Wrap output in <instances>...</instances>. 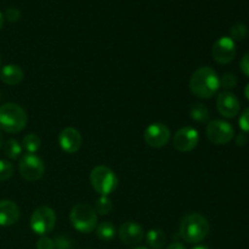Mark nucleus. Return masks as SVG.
<instances>
[{"label": "nucleus", "mask_w": 249, "mask_h": 249, "mask_svg": "<svg viewBox=\"0 0 249 249\" xmlns=\"http://www.w3.org/2000/svg\"><path fill=\"white\" fill-rule=\"evenodd\" d=\"M190 91L199 99H209L218 92L220 78L218 73L209 66H203L192 73L190 78Z\"/></svg>", "instance_id": "nucleus-1"}, {"label": "nucleus", "mask_w": 249, "mask_h": 249, "mask_svg": "<svg viewBox=\"0 0 249 249\" xmlns=\"http://www.w3.org/2000/svg\"><path fill=\"white\" fill-rule=\"evenodd\" d=\"M19 207L10 199H0V226H12L18 221Z\"/></svg>", "instance_id": "nucleus-15"}, {"label": "nucleus", "mask_w": 249, "mask_h": 249, "mask_svg": "<svg viewBox=\"0 0 249 249\" xmlns=\"http://www.w3.org/2000/svg\"><path fill=\"white\" fill-rule=\"evenodd\" d=\"M190 117L197 123H206L209 119V111L204 105L196 104L190 107Z\"/></svg>", "instance_id": "nucleus-19"}, {"label": "nucleus", "mask_w": 249, "mask_h": 249, "mask_svg": "<svg viewBox=\"0 0 249 249\" xmlns=\"http://www.w3.org/2000/svg\"><path fill=\"white\" fill-rule=\"evenodd\" d=\"M4 18H6L7 21L14 23V22H17L21 18V11H19L17 7H9V9H6V11H5Z\"/></svg>", "instance_id": "nucleus-27"}, {"label": "nucleus", "mask_w": 249, "mask_h": 249, "mask_svg": "<svg viewBox=\"0 0 249 249\" xmlns=\"http://www.w3.org/2000/svg\"><path fill=\"white\" fill-rule=\"evenodd\" d=\"M4 15L1 14V12H0V29L2 28V26H4Z\"/></svg>", "instance_id": "nucleus-34"}, {"label": "nucleus", "mask_w": 249, "mask_h": 249, "mask_svg": "<svg viewBox=\"0 0 249 249\" xmlns=\"http://www.w3.org/2000/svg\"><path fill=\"white\" fill-rule=\"evenodd\" d=\"M240 67L243 74L249 78V53H246V55L242 57V60H241V63H240Z\"/></svg>", "instance_id": "nucleus-30"}, {"label": "nucleus", "mask_w": 249, "mask_h": 249, "mask_svg": "<svg viewBox=\"0 0 249 249\" xmlns=\"http://www.w3.org/2000/svg\"><path fill=\"white\" fill-rule=\"evenodd\" d=\"M2 147H4L5 156L10 158V160H17L21 156L22 150H23L21 143L17 140H15V139H9L6 142H4Z\"/></svg>", "instance_id": "nucleus-20"}, {"label": "nucleus", "mask_w": 249, "mask_h": 249, "mask_svg": "<svg viewBox=\"0 0 249 249\" xmlns=\"http://www.w3.org/2000/svg\"><path fill=\"white\" fill-rule=\"evenodd\" d=\"M15 167L6 160H0V181H6L14 175Z\"/></svg>", "instance_id": "nucleus-24"}, {"label": "nucleus", "mask_w": 249, "mask_h": 249, "mask_svg": "<svg viewBox=\"0 0 249 249\" xmlns=\"http://www.w3.org/2000/svg\"><path fill=\"white\" fill-rule=\"evenodd\" d=\"M55 249H71L72 247V241L67 236H58L53 240Z\"/></svg>", "instance_id": "nucleus-26"}, {"label": "nucleus", "mask_w": 249, "mask_h": 249, "mask_svg": "<svg viewBox=\"0 0 249 249\" xmlns=\"http://www.w3.org/2000/svg\"><path fill=\"white\" fill-rule=\"evenodd\" d=\"M206 135L208 140L214 145H226L235 136L232 125L225 121L214 119L208 123L206 128Z\"/></svg>", "instance_id": "nucleus-8"}, {"label": "nucleus", "mask_w": 249, "mask_h": 249, "mask_svg": "<svg viewBox=\"0 0 249 249\" xmlns=\"http://www.w3.org/2000/svg\"><path fill=\"white\" fill-rule=\"evenodd\" d=\"M238 124H240V128L243 133L249 134V108H246L245 111L241 113Z\"/></svg>", "instance_id": "nucleus-28"}, {"label": "nucleus", "mask_w": 249, "mask_h": 249, "mask_svg": "<svg viewBox=\"0 0 249 249\" xmlns=\"http://www.w3.org/2000/svg\"><path fill=\"white\" fill-rule=\"evenodd\" d=\"M90 184L100 196H109L118 186V178L111 168L97 165L90 173Z\"/></svg>", "instance_id": "nucleus-4"}, {"label": "nucleus", "mask_w": 249, "mask_h": 249, "mask_svg": "<svg viewBox=\"0 0 249 249\" xmlns=\"http://www.w3.org/2000/svg\"><path fill=\"white\" fill-rule=\"evenodd\" d=\"M41 146V140L36 134H28L23 138L22 140V148L26 151L27 153H36V151H39Z\"/></svg>", "instance_id": "nucleus-21"}, {"label": "nucleus", "mask_w": 249, "mask_h": 249, "mask_svg": "<svg viewBox=\"0 0 249 249\" xmlns=\"http://www.w3.org/2000/svg\"><path fill=\"white\" fill-rule=\"evenodd\" d=\"M245 96H246V99L249 101V84H247V87L245 88Z\"/></svg>", "instance_id": "nucleus-33"}, {"label": "nucleus", "mask_w": 249, "mask_h": 249, "mask_svg": "<svg viewBox=\"0 0 249 249\" xmlns=\"http://www.w3.org/2000/svg\"><path fill=\"white\" fill-rule=\"evenodd\" d=\"M192 249H211V248L207 247V246H196V247H194Z\"/></svg>", "instance_id": "nucleus-36"}, {"label": "nucleus", "mask_w": 249, "mask_h": 249, "mask_svg": "<svg viewBox=\"0 0 249 249\" xmlns=\"http://www.w3.org/2000/svg\"><path fill=\"white\" fill-rule=\"evenodd\" d=\"M165 249H186V248H185V246L182 245V243L174 242V243H172V245L168 246V247Z\"/></svg>", "instance_id": "nucleus-32"}, {"label": "nucleus", "mask_w": 249, "mask_h": 249, "mask_svg": "<svg viewBox=\"0 0 249 249\" xmlns=\"http://www.w3.org/2000/svg\"><path fill=\"white\" fill-rule=\"evenodd\" d=\"M31 229L39 236H46L56 225V213L48 206H41L32 213Z\"/></svg>", "instance_id": "nucleus-6"}, {"label": "nucleus", "mask_w": 249, "mask_h": 249, "mask_svg": "<svg viewBox=\"0 0 249 249\" xmlns=\"http://www.w3.org/2000/svg\"><path fill=\"white\" fill-rule=\"evenodd\" d=\"M246 142H247V136H246L245 134H240V135L236 138V143H237L238 146L246 145Z\"/></svg>", "instance_id": "nucleus-31"}, {"label": "nucleus", "mask_w": 249, "mask_h": 249, "mask_svg": "<svg viewBox=\"0 0 249 249\" xmlns=\"http://www.w3.org/2000/svg\"><path fill=\"white\" fill-rule=\"evenodd\" d=\"M36 249H55L53 240L46 237V236H41V237L36 241Z\"/></svg>", "instance_id": "nucleus-29"}, {"label": "nucleus", "mask_w": 249, "mask_h": 249, "mask_svg": "<svg viewBox=\"0 0 249 249\" xmlns=\"http://www.w3.org/2000/svg\"><path fill=\"white\" fill-rule=\"evenodd\" d=\"M216 108L219 113L225 118H235L241 109L240 100L231 91H223L216 99Z\"/></svg>", "instance_id": "nucleus-12"}, {"label": "nucleus", "mask_w": 249, "mask_h": 249, "mask_svg": "<svg viewBox=\"0 0 249 249\" xmlns=\"http://www.w3.org/2000/svg\"><path fill=\"white\" fill-rule=\"evenodd\" d=\"M28 122L26 111L19 105L5 104L0 106V129L6 133L16 134L23 130Z\"/></svg>", "instance_id": "nucleus-3"}, {"label": "nucleus", "mask_w": 249, "mask_h": 249, "mask_svg": "<svg viewBox=\"0 0 249 249\" xmlns=\"http://www.w3.org/2000/svg\"><path fill=\"white\" fill-rule=\"evenodd\" d=\"M236 85H237V78L232 73H225L220 78V88L225 89V91L233 89Z\"/></svg>", "instance_id": "nucleus-25"}, {"label": "nucleus", "mask_w": 249, "mask_h": 249, "mask_svg": "<svg viewBox=\"0 0 249 249\" xmlns=\"http://www.w3.org/2000/svg\"><path fill=\"white\" fill-rule=\"evenodd\" d=\"M247 34H248L247 26H246L245 23H241V22L233 24L230 29V36H231L230 38L232 39L233 41L242 40V39H245L246 36H247Z\"/></svg>", "instance_id": "nucleus-23"}, {"label": "nucleus", "mask_w": 249, "mask_h": 249, "mask_svg": "<svg viewBox=\"0 0 249 249\" xmlns=\"http://www.w3.org/2000/svg\"><path fill=\"white\" fill-rule=\"evenodd\" d=\"M82 135L77 129L72 128V126L65 128L58 135V145L62 148V151H65L66 153H70V155L78 152L82 147Z\"/></svg>", "instance_id": "nucleus-13"}, {"label": "nucleus", "mask_w": 249, "mask_h": 249, "mask_svg": "<svg viewBox=\"0 0 249 249\" xmlns=\"http://www.w3.org/2000/svg\"><path fill=\"white\" fill-rule=\"evenodd\" d=\"M146 241L152 249H160L167 242V236L160 229H152L146 233Z\"/></svg>", "instance_id": "nucleus-17"}, {"label": "nucleus", "mask_w": 249, "mask_h": 249, "mask_svg": "<svg viewBox=\"0 0 249 249\" xmlns=\"http://www.w3.org/2000/svg\"><path fill=\"white\" fill-rule=\"evenodd\" d=\"M118 233L122 242L128 246L138 245L143 240V236H145L142 226L136 221H125L122 224Z\"/></svg>", "instance_id": "nucleus-14"}, {"label": "nucleus", "mask_w": 249, "mask_h": 249, "mask_svg": "<svg viewBox=\"0 0 249 249\" xmlns=\"http://www.w3.org/2000/svg\"><path fill=\"white\" fill-rule=\"evenodd\" d=\"M2 145H4V138H2V134L0 131V148L2 147Z\"/></svg>", "instance_id": "nucleus-35"}, {"label": "nucleus", "mask_w": 249, "mask_h": 249, "mask_svg": "<svg viewBox=\"0 0 249 249\" xmlns=\"http://www.w3.org/2000/svg\"><path fill=\"white\" fill-rule=\"evenodd\" d=\"M96 214L100 215H107V214L111 213V211L113 209V203H112L111 199L108 198V196H100L99 198L95 202L94 207Z\"/></svg>", "instance_id": "nucleus-22"}, {"label": "nucleus", "mask_w": 249, "mask_h": 249, "mask_svg": "<svg viewBox=\"0 0 249 249\" xmlns=\"http://www.w3.org/2000/svg\"><path fill=\"white\" fill-rule=\"evenodd\" d=\"M198 142L199 134L192 126H184L173 136V146L179 152H190L197 147Z\"/></svg>", "instance_id": "nucleus-11"}, {"label": "nucleus", "mask_w": 249, "mask_h": 249, "mask_svg": "<svg viewBox=\"0 0 249 249\" xmlns=\"http://www.w3.org/2000/svg\"><path fill=\"white\" fill-rule=\"evenodd\" d=\"M24 72L22 68L17 65H6L0 70V80L6 85H14L19 84L23 80Z\"/></svg>", "instance_id": "nucleus-16"}, {"label": "nucleus", "mask_w": 249, "mask_h": 249, "mask_svg": "<svg viewBox=\"0 0 249 249\" xmlns=\"http://www.w3.org/2000/svg\"><path fill=\"white\" fill-rule=\"evenodd\" d=\"M211 226L206 216L199 213H190L180 223V235L187 243L202 242L208 236Z\"/></svg>", "instance_id": "nucleus-2"}, {"label": "nucleus", "mask_w": 249, "mask_h": 249, "mask_svg": "<svg viewBox=\"0 0 249 249\" xmlns=\"http://www.w3.org/2000/svg\"><path fill=\"white\" fill-rule=\"evenodd\" d=\"M170 136H172V133L165 124L152 123L145 129L143 140L150 147L162 148L169 142Z\"/></svg>", "instance_id": "nucleus-9"}, {"label": "nucleus", "mask_w": 249, "mask_h": 249, "mask_svg": "<svg viewBox=\"0 0 249 249\" xmlns=\"http://www.w3.org/2000/svg\"><path fill=\"white\" fill-rule=\"evenodd\" d=\"M95 230H96L97 237L104 241V242H108V241L113 240L117 232L116 226L111 221H104V223L99 224Z\"/></svg>", "instance_id": "nucleus-18"}, {"label": "nucleus", "mask_w": 249, "mask_h": 249, "mask_svg": "<svg viewBox=\"0 0 249 249\" xmlns=\"http://www.w3.org/2000/svg\"><path fill=\"white\" fill-rule=\"evenodd\" d=\"M236 53V44L230 36H221L212 46L213 60L220 65H228L233 61Z\"/></svg>", "instance_id": "nucleus-10"}, {"label": "nucleus", "mask_w": 249, "mask_h": 249, "mask_svg": "<svg viewBox=\"0 0 249 249\" xmlns=\"http://www.w3.org/2000/svg\"><path fill=\"white\" fill-rule=\"evenodd\" d=\"M134 249H148V248H146V247H136V248H134Z\"/></svg>", "instance_id": "nucleus-37"}, {"label": "nucleus", "mask_w": 249, "mask_h": 249, "mask_svg": "<svg viewBox=\"0 0 249 249\" xmlns=\"http://www.w3.org/2000/svg\"><path fill=\"white\" fill-rule=\"evenodd\" d=\"M18 172L27 181H36L43 178L45 173V164L36 153H26L19 160Z\"/></svg>", "instance_id": "nucleus-7"}, {"label": "nucleus", "mask_w": 249, "mask_h": 249, "mask_svg": "<svg viewBox=\"0 0 249 249\" xmlns=\"http://www.w3.org/2000/svg\"><path fill=\"white\" fill-rule=\"evenodd\" d=\"M0 65H1V58H0Z\"/></svg>", "instance_id": "nucleus-38"}, {"label": "nucleus", "mask_w": 249, "mask_h": 249, "mask_svg": "<svg viewBox=\"0 0 249 249\" xmlns=\"http://www.w3.org/2000/svg\"><path fill=\"white\" fill-rule=\"evenodd\" d=\"M70 221L73 228L80 233H90L97 226V214L89 204L79 203L71 211Z\"/></svg>", "instance_id": "nucleus-5"}]
</instances>
